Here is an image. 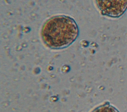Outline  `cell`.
Masks as SVG:
<instances>
[{"instance_id": "obj_1", "label": "cell", "mask_w": 127, "mask_h": 112, "mask_svg": "<svg viewBox=\"0 0 127 112\" xmlns=\"http://www.w3.org/2000/svg\"><path fill=\"white\" fill-rule=\"evenodd\" d=\"M78 27L74 20L61 15L53 17L46 22L42 29V37L46 44L54 49L65 48L78 37Z\"/></svg>"}, {"instance_id": "obj_2", "label": "cell", "mask_w": 127, "mask_h": 112, "mask_svg": "<svg viewBox=\"0 0 127 112\" xmlns=\"http://www.w3.org/2000/svg\"><path fill=\"white\" fill-rule=\"evenodd\" d=\"M96 2L102 14L111 17H119L127 9V0H103Z\"/></svg>"}, {"instance_id": "obj_3", "label": "cell", "mask_w": 127, "mask_h": 112, "mask_svg": "<svg viewBox=\"0 0 127 112\" xmlns=\"http://www.w3.org/2000/svg\"><path fill=\"white\" fill-rule=\"evenodd\" d=\"M91 112H119L109 103H105L95 108Z\"/></svg>"}]
</instances>
